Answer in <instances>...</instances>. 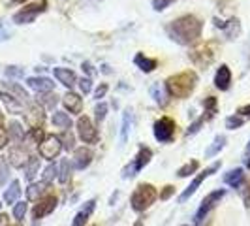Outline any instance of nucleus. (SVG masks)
Masks as SVG:
<instances>
[{
	"mask_svg": "<svg viewBox=\"0 0 250 226\" xmlns=\"http://www.w3.org/2000/svg\"><path fill=\"white\" fill-rule=\"evenodd\" d=\"M81 68H83V72L87 70L88 75H92V74H94V70H92V66H90V63H83V66H81Z\"/></svg>",
	"mask_w": 250,
	"mask_h": 226,
	"instance_id": "obj_54",
	"label": "nucleus"
},
{
	"mask_svg": "<svg viewBox=\"0 0 250 226\" xmlns=\"http://www.w3.org/2000/svg\"><path fill=\"white\" fill-rule=\"evenodd\" d=\"M218 170H220V162L216 160V162L211 164V166H209L205 172H201L200 176L194 177V179H192V183H190V185H188V187L183 190V194L179 196V203H185V202H187L190 196H194V194H196V190L201 187V183H203V181H205V179H207L209 176H213L214 172H218Z\"/></svg>",
	"mask_w": 250,
	"mask_h": 226,
	"instance_id": "obj_10",
	"label": "nucleus"
},
{
	"mask_svg": "<svg viewBox=\"0 0 250 226\" xmlns=\"http://www.w3.org/2000/svg\"><path fill=\"white\" fill-rule=\"evenodd\" d=\"M38 170H40V158H36V157H30L28 158V162L25 164V176L28 181H32L34 177H36Z\"/></svg>",
	"mask_w": 250,
	"mask_h": 226,
	"instance_id": "obj_33",
	"label": "nucleus"
},
{
	"mask_svg": "<svg viewBox=\"0 0 250 226\" xmlns=\"http://www.w3.org/2000/svg\"><path fill=\"white\" fill-rule=\"evenodd\" d=\"M45 10H47V0H38L32 4H26L25 8L13 13V23L15 25H30L36 21L38 15L43 13Z\"/></svg>",
	"mask_w": 250,
	"mask_h": 226,
	"instance_id": "obj_4",
	"label": "nucleus"
},
{
	"mask_svg": "<svg viewBox=\"0 0 250 226\" xmlns=\"http://www.w3.org/2000/svg\"><path fill=\"white\" fill-rule=\"evenodd\" d=\"M62 104H64V108L70 113H74V115H79L81 110H83V98H81L79 94L72 92V90H68V92L64 94Z\"/></svg>",
	"mask_w": 250,
	"mask_h": 226,
	"instance_id": "obj_19",
	"label": "nucleus"
},
{
	"mask_svg": "<svg viewBox=\"0 0 250 226\" xmlns=\"http://www.w3.org/2000/svg\"><path fill=\"white\" fill-rule=\"evenodd\" d=\"M173 190H175L173 187H166V188H164V192H160V194H158V198H160V200H167V198L173 194Z\"/></svg>",
	"mask_w": 250,
	"mask_h": 226,
	"instance_id": "obj_51",
	"label": "nucleus"
},
{
	"mask_svg": "<svg viewBox=\"0 0 250 226\" xmlns=\"http://www.w3.org/2000/svg\"><path fill=\"white\" fill-rule=\"evenodd\" d=\"M107 90H109V85L107 83H100L98 87H96V90H94V98L100 102L105 94H107Z\"/></svg>",
	"mask_w": 250,
	"mask_h": 226,
	"instance_id": "obj_48",
	"label": "nucleus"
},
{
	"mask_svg": "<svg viewBox=\"0 0 250 226\" xmlns=\"http://www.w3.org/2000/svg\"><path fill=\"white\" fill-rule=\"evenodd\" d=\"M8 141H10V134H8V128L0 126V149H4V147L8 145Z\"/></svg>",
	"mask_w": 250,
	"mask_h": 226,
	"instance_id": "obj_49",
	"label": "nucleus"
},
{
	"mask_svg": "<svg viewBox=\"0 0 250 226\" xmlns=\"http://www.w3.org/2000/svg\"><path fill=\"white\" fill-rule=\"evenodd\" d=\"M53 74L59 79V83H62L66 89H72L74 85H77V75H75V72L70 70V68H61V66H57V68H53Z\"/></svg>",
	"mask_w": 250,
	"mask_h": 226,
	"instance_id": "obj_16",
	"label": "nucleus"
},
{
	"mask_svg": "<svg viewBox=\"0 0 250 226\" xmlns=\"http://www.w3.org/2000/svg\"><path fill=\"white\" fill-rule=\"evenodd\" d=\"M77 85H79L83 94H88L92 90V79L90 77H81V79H77Z\"/></svg>",
	"mask_w": 250,
	"mask_h": 226,
	"instance_id": "obj_46",
	"label": "nucleus"
},
{
	"mask_svg": "<svg viewBox=\"0 0 250 226\" xmlns=\"http://www.w3.org/2000/svg\"><path fill=\"white\" fill-rule=\"evenodd\" d=\"M43 138H45V134H43V130H42L40 126H34V128H30V132H28V134H25L26 141H28V143H36V145H40Z\"/></svg>",
	"mask_w": 250,
	"mask_h": 226,
	"instance_id": "obj_34",
	"label": "nucleus"
},
{
	"mask_svg": "<svg viewBox=\"0 0 250 226\" xmlns=\"http://www.w3.org/2000/svg\"><path fill=\"white\" fill-rule=\"evenodd\" d=\"M152 134H154L156 141H160V143L173 141V138H175V121L169 119V117H160L152 126Z\"/></svg>",
	"mask_w": 250,
	"mask_h": 226,
	"instance_id": "obj_8",
	"label": "nucleus"
},
{
	"mask_svg": "<svg viewBox=\"0 0 250 226\" xmlns=\"http://www.w3.org/2000/svg\"><path fill=\"white\" fill-rule=\"evenodd\" d=\"M0 226H10V217L6 213L0 215Z\"/></svg>",
	"mask_w": 250,
	"mask_h": 226,
	"instance_id": "obj_53",
	"label": "nucleus"
},
{
	"mask_svg": "<svg viewBox=\"0 0 250 226\" xmlns=\"http://www.w3.org/2000/svg\"><path fill=\"white\" fill-rule=\"evenodd\" d=\"M245 179H247L245 170L243 168H233V170H229L224 176V183L231 188H241L243 183H245Z\"/></svg>",
	"mask_w": 250,
	"mask_h": 226,
	"instance_id": "obj_20",
	"label": "nucleus"
},
{
	"mask_svg": "<svg viewBox=\"0 0 250 226\" xmlns=\"http://www.w3.org/2000/svg\"><path fill=\"white\" fill-rule=\"evenodd\" d=\"M8 89H10V92H12L13 96H17V98H19L21 102L28 100V92H26L23 87H19L17 83H8Z\"/></svg>",
	"mask_w": 250,
	"mask_h": 226,
	"instance_id": "obj_38",
	"label": "nucleus"
},
{
	"mask_svg": "<svg viewBox=\"0 0 250 226\" xmlns=\"http://www.w3.org/2000/svg\"><path fill=\"white\" fill-rule=\"evenodd\" d=\"M224 145H226V136H216V138L213 139V143L209 145V149L205 151V157H207V158L216 157L220 151L224 149Z\"/></svg>",
	"mask_w": 250,
	"mask_h": 226,
	"instance_id": "obj_29",
	"label": "nucleus"
},
{
	"mask_svg": "<svg viewBox=\"0 0 250 226\" xmlns=\"http://www.w3.org/2000/svg\"><path fill=\"white\" fill-rule=\"evenodd\" d=\"M94 207H96V200H88L81 209H79V213L74 217V223L72 226H85L88 223V217L92 215L94 211Z\"/></svg>",
	"mask_w": 250,
	"mask_h": 226,
	"instance_id": "obj_23",
	"label": "nucleus"
},
{
	"mask_svg": "<svg viewBox=\"0 0 250 226\" xmlns=\"http://www.w3.org/2000/svg\"><path fill=\"white\" fill-rule=\"evenodd\" d=\"M0 102L4 104L6 112L12 113V115H19V113H23V102L19 100L17 96H13L12 92L0 90Z\"/></svg>",
	"mask_w": 250,
	"mask_h": 226,
	"instance_id": "obj_14",
	"label": "nucleus"
},
{
	"mask_svg": "<svg viewBox=\"0 0 250 226\" xmlns=\"http://www.w3.org/2000/svg\"><path fill=\"white\" fill-rule=\"evenodd\" d=\"M0 207H2V203H0Z\"/></svg>",
	"mask_w": 250,
	"mask_h": 226,
	"instance_id": "obj_59",
	"label": "nucleus"
},
{
	"mask_svg": "<svg viewBox=\"0 0 250 226\" xmlns=\"http://www.w3.org/2000/svg\"><path fill=\"white\" fill-rule=\"evenodd\" d=\"M26 85L36 90L38 94H43V92H51L55 89V83L51 81L49 77H28L26 79Z\"/></svg>",
	"mask_w": 250,
	"mask_h": 226,
	"instance_id": "obj_17",
	"label": "nucleus"
},
{
	"mask_svg": "<svg viewBox=\"0 0 250 226\" xmlns=\"http://www.w3.org/2000/svg\"><path fill=\"white\" fill-rule=\"evenodd\" d=\"M92 151L88 149V147H77V149H74V158H72V164H74L75 170H85V168H88L90 166V162H92Z\"/></svg>",
	"mask_w": 250,
	"mask_h": 226,
	"instance_id": "obj_13",
	"label": "nucleus"
},
{
	"mask_svg": "<svg viewBox=\"0 0 250 226\" xmlns=\"http://www.w3.org/2000/svg\"><path fill=\"white\" fill-rule=\"evenodd\" d=\"M10 36H12V30L4 25V21H0V42L10 40Z\"/></svg>",
	"mask_w": 250,
	"mask_h": 226,
	"instance_id": "obj_50",
	"label": "nucleus"
},
{
	"mask_svg": "<svg viewBox=\"0 0 250 226\" xmlns=\"http://www.w3.org/2000/svg\"><path fill=\"white\" fill-rule=\"evenodd\" d=\"M19 196H21V183L15 179V181L10 183V187L4 190V202L10 205V203H15L19 200Z\"/></svg>",
	"mask_w": 250,
	"mask_h": 226,
	"instance_id": "obj_25",
	"label": "nucleus"
},
{
	"mask_svg": "<svg viewBox=\"0 0 250 226\" xmlns=\"http://www.w3.org/2000/svg\"><path fill=\"white\" fill-rule=\"evenodd\" d=\"M134 226H143V223H141V221H138V223H136Z\"/></svg>",
	"mask_w": 250,
	"mask_h": 226,
	"instance_id": "obj_57",
	"label": "nucleus"
},
{
	"mask_svg": "<svg viewBox=\"0 0 250 226\" xmlns=\"http://www.w3.org/2000/svg\"><path fill=\"white\" fill-rule=\"evenodd\" d=\"M57 176H59V166H57V164H49V166L43 170V174H42V181L49 185Z\"/></svg>",
	"mask_w": 250,
	"mask_h": 226,
	"instance_id": "obj_35",
	"label": "nucleus"
},
{
	"mask_svg": "<svg viewBox=\"0 0 250 226\" xmlns=\"http://www.w3.org/2000/svg\"><path fill=\"white\" fill-rule=\"evenodd\" d=\"M8 158H10V164H12L13 168H25V164L28 162L30 155L26 153V149L23 145H15L8 153Z\"/></svg>",
	"mask_w": 250,
	"mask_h": 226,
	"instance_id": "obj_15",
	"label": "nucleus"
},
{
	"mask_svg": "<svg viewBox=\"0 0 250 226\" xmlns=\"http://www.w3.org/2000/svg\"><path fill=\"white\" fill-rule=\"evenodd\" d=\"M237 115H241V117H250V104L241 106V108L237 110Z\"/></svg>",
	"mask_w": 250,
	"mask_h": 226,
	"instance_id": "obj_52",
	"label": "nucleus"
},
{
	"mask_svg": "<svg viewBox=\"0 0 250 226\" xmlns=\"http://www.w3.org/2000/svg\"><path fill=\"white\" fill-rule=\"evenodd\" d=\"M250 160V141H249V145H247V149H245V164Z\"/></svg>",
	"mask_w": 250,
	"mask_h": 226,
	"instance_id": "obj_55",
	"label": "nucleus"
},
{
	"mask_svg": "<svg viewBox=\"0 0 250 226\" xmlns=\"http://www.w3.org/2000/svg\"><path fill=\"white\" fill-rule=\"evenodd\" d=\"M175 0H152V10L154 12H164L166 8H169Z\"/></svg>",
	"mask_w": 250,
	"mask_h": 226,
	"instance_id": "obj_47",
	"label": "nucleus"
},
{
	"mask_svg": "<svg viewBox=\"0 0 250 226\" xmlns=\"http://www.w3.org/2000/svg\"><path fill=\"white\" fill-rule=\"evenodd\" d=\"M94 115H96V123H98V125L104 123V119H105V115H107V104H105V102H100V104L94 108Z\"/></svg>",
	"mask_w": 250,
	"mask_h": 226,
	"instance_id": "obj_42",
	"label": "nucleus"
},
{
	"mask_svg": "<svg viewBox=\"0 0 250 226\" xmlns=\"http://www.w3.org/2000/svg\"><path fill=\"white\" fill-rule=\"evenodd\" d=\"M205 121H207V117H205V115H201L200 119H196V121H194V123L190 125V128L187 130L188 136H194V134H198V132L201 130V126H203V123H205Z\"/></svg>",
	"mask_w": 250,
	"mask_h": 226,
	"instance_id": "obj_44",
	"label": "nucleus"
},
{
	"mask_svg": "<svg viewBox=\"0 0 250 226\" xmlns=\"http://www.w3.org/2000/svg\"><path fill=\"white\" fill-rule=\"evenodd\" d=\"M77 136L83 143H88V145H96L98 139H100V134H98V128L92 123V119L87 117V115H81L77 119Z\"/></svg>",
	"mask_w": 250,
	"mask_h": 226,
	"instance_id": "obj_6",
	"label": "nucleus"
},
{
	"mask_svg": "<svg viewBox=\"0 0 250 226\" xmlns=\"http://www.w3.org/2000/svg\"><path fill=\"white\" fill-rule=\"evenodd\" d=\"M150 96L154 98V102L158 104V106H167V102H169V94H167V90H166V85L164 83H154L152 87H150Z\"/></svg>",
	"mask_w": 250,
	"mask_h": 226,
	"instance_id": "obj_24",
	"label": "nucleus"
},
{
	"mask_svg": "<svg viewBox=\"0 0 250 226\" xmlns=\"http://www.w3.org/2000/svg\"><path fill=\"white\" fill-rule=\"evenodd\" d=\"M243 125H245V117H241V115H229L226 119V128L228 130H237Z\"/></svg>",
	"mask_w": 250,
	"mask_h": 226,
	"instance_id": "obj_36",
	"label": "nucleus"
},
{
	"mask_svg": "<svg viewBox=\"0 0 250 226\" xmlns=\"http://www.w3.org/2000/svg\"><path fill=\"white\" fill-rule=\"evenodd\" d=\"M26 215V202H15L13 203V217L17 221H23Z\"/></svg>",
	"mask_w": 250,
	"mask_h": 226,
	"instance_id": "obj_41",
	"label": "nucleus"
},
{
	"mask_svg": "<svg viewBox=\"0 0 250 226\" xmlns=\"http://www.w3.org/2000/svg\"><path fill=\"white\" fill-rule=\"evenodd\" d=\"M134 64L138 66L141 72L150 74V72H154V70H156L158 61H156V59H150V57H147L145 53H138V55L134 57Z\"/></svg>",
	"mask_w": 250,
	"mask_h": 226,
	"instance_id": "obj_22",
	"label": "nucleus"
},
{
	"mask_svg": "<svg viewBox=\"0 0 250 226\" xmlns=\"http://www.w3.org/2000/svg\"><path fill=\"white\" fill-rule=\"evenodd\" d=\"M203 23L196 15H181L169 25H166V34L179 45H194L201 38Z\"/></svg>",
	"mask_w": 250,
	"mask_h": 226,
	"instance_id": "obj_1",
	"label": "nucleus"
},
{
	"mask_svg": "<svg viewBox=\"0 0 250 226\" xmlns=\"http://www.w3.org/2000/svg\"><path fill=\"white\" fill-rule=\"evenodd\" d=\"M25 117H26V123L32 126V128H34V126H40L43 123V119H45L43 110L40 108V104H30L25 113Z\"/></svg>",
	"mask_w": 250,
	"mask_h": 226,
	"instance_id": "obj_21",
	"label": "nucleus"
},
{
	"mask_svg": "<svg viewBox=\"0 0 250 226\" xmlns=\"http://www.w3.org/2000/svg\"><path fill=\"white\" fill-rule=\"evenodd\" d=\"M198 170H200V162H198V160H190V162L183 164V166L177 170V176L179 177H190V176H194Z\"/></svg>",
	"mask_w": 250,
	"mask_h": 226,
	"instance_id": "obj_31",
	"label": "nucleus"
},
{
	"mask_svg": "<svg viewBox=\"0 0 250 226\" xmlns=\"http://www.w3.org/2000/svg\"><path fill=\"white\" fill-rule=\"evenodd\" d=\"M203 106H205V113H207V121H209V119H213L214 113H216V98H214V96L205 98Z\"/></svg>",
	"mask_w": 250,
	"mask_h": 226,
	"instance_id": "obj_39",
	"label": "nucleus"
},
{
	"mask_svg": "<svg viewBox=\"0 0 250 226\" xmlns=\"http://www.w3.org/2000/svg\"><path fill=\"white\" fill-rule=\"evenodd\" d=\"M55 207H57V196H55V194H47V196L40 198L36 205L32 207V219H34V221H40V219H43V217H47V215L53 213Z\"/></svg>",
	"mask_w": 250,
	"mask_h": 226,
	"instance_id": "obj_11",
	"label": "nucleus"
},
{
	"mask_svg": "<svg viewBox=\"0 0 250 226\" xmlns=\"http://www.w3.org/2000/svg\"><path fill=\"white\" fill-rule=\"evenodd\" d=\"M57 102H59V96L53 94V90L51 92H43V94H38V104H42L47 110H55Z\"/></svg>",
	"mask_w": 250,
	"mask_h": 226,
	"instance_id": "obj_30",
	"label": "nucleus"
},
{
	"mask_svg": "<svg viewBox=\"0 0 250 226\" xmlns=\"http://www.w3.org/2000/svg\"><path fill=\"white\" fill-rule=\"evenodd\" d=\"M130 126H132V110L128 108L125 113H123V128H121V145H125L126 139H128V134H130Z\"/></svg>",
	"mask_w": 250,
	"mask_h": 226,
	"instance_id": "obj_27",
	"label": "nucleus"
},
{
	"mask_svg": "<svg viewBox=\"0 0 250 226\" xmlns=\"http://www.w3.org/2000/svg\"><path fill=\"white\" fill-rule=\"evenodd\" d=\"M59 181L61 183H66L68 179H70V160L68 158H64L61 160V166H59Z\"/></svg>",
	"mask_w": 250,
	"mask_h": 226,
	"instance_id": "obj_37",
	"label": "nucleus"
},
{
	"mask_svg": "<svg viewBox=\"0 0 250 226\" xmlns=\"http://www.w3.org/2000/svg\"><path fill=\"white\" fill-rule=\"evenodd\" d=\"M45 187H47V183H32L30 187L26 188V198L28 200H40V196L43 194V190H45Z\"/></svg>",
	"mask_w": 250,
	"mask_h": 226,
	"instance_id": "obj_32",
	"label": "nucleus"
},
{
	"mask_svg": "<svg viewBox=\"0 0 250 226\" xmlns=\"http://www.w3.org/2000/svg\"><path fill=\"white\" fill-rule=\"evenodd\" d=\"M8 134H10V138H12L13 141H23L26 132H25V128H23V125H21V123L12 121V123H10V126H8Z\"/></svg>",
	"mask_w": 250,
	"mask_h": 226,
	"instance_id": "obj_28",
	"label": "nucleus"
},
{
	"mask_svg": "<svg viewBox=\"0 0 250 226\" xmlns=\"http://www.w3.org/2000/svg\"><path fill=\"white\" fill-rule=\"evenodd\" d=\"M226 196V190L224 188H218V190H213V192H209L203 200H201L200 207H198V211H196V219H194V223L196 226H200L203 221H205V217L213 211L214 207L220 203V200Z\"/></svg>",
	"mask_w": 250,
	"mask_h": 226,
	"instance_id": "obj_5",
	"label": "nucleus"
},
{
	"mask_svg": "<svg viewBox=\"0 0 250 226\" xmlns=\"http://www.w3.org/2000/svg\"><path fill=\"white\" fill-rule=\"evenodd\" d=\"M13 4H21V2H25V0H12Z\"/></svg>",
	"mask_w": 250,
	"mask_h": 226,
	"instance_id": "obj_56",
	"label": "nucleus"
},
{
	"mask_svg": "<svg viewBox=\"0 0 250 226\" xmlns=\"http://www.w3.org/2000/svg\"><path fill=\"white\" fill-rule=\"evenodd\" d=\"M6 75H8V77H13V79H21V77H25V72H23V68H19V66H8V68H6Z\"/></svg>",
	"mask_w": 250,
	"mask_h": 226,
	"instance_id": "obj_45",
	"label": "nucleus"
},
{
	"mask_svg": "<svg viewBox=\"0 0 250 226\" xmlns=\"http://www.w3.org/2000/svg\"><path fill=\"white\" fill-rule=\"evenodd\" d=\"M61 151H62V141H61L59 136H55V134H45V138L42 139V143L38 145L40 157L45 158V160L57 158L61 155Z\"/></svg>",
	"mask_w": 250,
	"mask_h": 226,
	"instance_id": "obj_9",
	"label": "nucleus"
},
{
	"mask_svg": "<svg viewBox=\"0 0 250 226\" xmlns=\"http://www.w3.org/2000/svg\"><path fill=\"white\" fill-rule=\"evenodd\" d=\"M158 200V190L152 187L150 183H141L136 187V190L130 196V205L136 213H143L145 209H149L154 202Z\"/></svg>",
	"mask_w": 250,
	"mask_h": 226,
	"instance_id": "obj_3",
	"label": "nucleus"
},
{
	"mask_svg": "<svg viewBox=\"0 0 250 226\" xmlns=\"http://www.w3.org/2000/svg\"><path fill=\"white\" fill-rule=\"evenodd\" d=\"M0 123H2V113H0Z\"/></svg>",
	"mask_w": 250,
	"mask_h": 226,
	"instance_id": "obj_58",
	"label": "nucleus"
},
{
	"mask_svg": "<svg viewBox=\"0 0 250 226\" xmlns=\"http://www.w3.org/2000/svg\"><path fill=\"white\" fill-rule=\"evenodd\" d=\"M150 158H152V151H150L147 145H139L136 158H134V160H132V162L128 164L125 170H123V177H125V179L134 177L138 172H141V170L150 162Z\"/></svg>",
	"mask_w": 250,
	"mask_h": 226,
	"instance_id": "obj_7",
	"label": "nucleus"
},
{
	"mask_svg": "<svg viewBox=\"0 0 250 226\" xmlns=\"http://www.w3.org/2000/svg\"><path fill=\"white\" fill-rule=\"evenodd\" d=\"M214 87L220 89V90H228L231 87V72L226 64H220V68L214 74Z\"/></svg>",
	"mask_w": 250,
	"mask_h": 226,
	"instance_id": "obj_18",
	"label": "nucleus"
},
{
	"mask_svg": "<svg viewBox=\"0 0 250 226\" xmlns=\"http://www.w3.org/2000/svg\"><path fill=\"white\" fill-rule=\"evenodd\" d=\"M190 57H192V63L198 64L200 68H207L209 64L213 63L214 53L211 51V47H209V45H201V47H198V49L192 51V53H190Z\"/></svg>",
	"mask_w": 250,
	"mask_h": 226,
	"instance_id": "obj_12",
	"label": "nucleus"
},
{
	"mask_svg": "<svg viewBox=\"0 0 250 226\" xmlns=\"http://www.w3.org/2000/svg\"><path fill=\"white\" fill-rule=\"evenodd\" d=\"M61 141H62V149L70 151V149H75V138L72 132H64V136L61 138Z\"/></svg>",
	"mask_w": 250,
	"mask_h": 226,
	"instance_id": "obj_43",
	"label": "nucleus"
},
{
	"mask_svg": "<svg viewBox=\"0 0 250 226\" xmlns=\"http://www.w3.org/2000/svg\"><path fill=\"white\" fill-rule=\"evenodd\" d=\"M166 90L171 98H179V100H185L188 98L196 87H198V75L196 72H181V74H175L171 77L166 79Z\"/></svg>",
	"mask_w": 250,
	"mask_h": 226,
	"instance_id": "obj_2",
	"label": "nucleus"
},
{
	"mask_svg": "<svg viewBox=\"0 0 250 226\" xmlns=\"http://www.w3.org/2000/svg\"><path fill=\"white\" fill-rule=\"evenodd\" d=\"M10 179V166L4 157H0V185H4Z\"/></svg>",
	"mask_w": 250,
	"mask_h": 226,
	"instance_id": "obj_40",
	"label": "nucleus"
},
{
	"mask_svg": "<svg viewBox=\"0 0 250 226\" xmlns=\"http://www.w3.org/2000/svg\"><path fill=\"white\" fill-rule=\"evenodd\" d=\"M51 121H53V125L57 126V128H62V130H68L72 126V119H70V115L66 112H55Z\"/></svg>",
	"mask_w": 250,
	"mask_h": 226,
	"instance_id": "obj_26",
	"label": "nucleus"
}]
</instances>
